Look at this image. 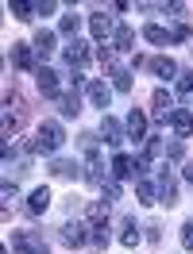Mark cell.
<instances>
[{"label":"cell","instance_id":"1","mask_svg":"<svg viewBox=\"0 0 193 254\" xmlns=\"http://www.w3.org/2000/svg\"><path fill=\"white\" fill-rule=\"evenodd\" d=\"M35 150H43V154H58L66 146V131H62V124L58 120H43L39 124V131H35Z\"/></svg>","mask_w":193,"mask_h":254},{"label":"cell","instance_id":"2","mask_svg":"<svg viewBox=\"0 0 193 254\" xmlns=\"http://www.w3.org/2000/svg\"><path fill=\"white\" fill-rule=\"evenodd\" d=\"M155 192H159V204H166V208L178 204V177H174L170 166H162V170H159V177H155Z\"/></svg>","mask_w":193,"mask_h":254},{"label":"cell","instance_id":"3","mask_svg":"<svg viewBox=\"0 0 193 254\" xmlns=\"http://www.w3.org/2000/svg\"><path fill=\"white\" fill-rule=\"evenodd\" d=\"M58 239H62V247L78 251V247H85V243H89V223H78V220L62 223V227H58Z\"/></svg>","mask_w":193,"mask_h":254},{"label":"cell","instance_id":"4","mask_svg":"<svg viewBox=\"0 0 193 254\" xmlns=\"http://www.w3.org/2000/svg\"><path fill=\"white\" fill-rule=\"evenodd\" d=\"M96 135L104 139V146H112V150H120V143H124V135H128V127L120 124V120H112V116H104V124L96 127Z\"/></svg>","mask_w":193,"mask_h":254},{"label":"cell","instance_id":"5","mask_svg":"<svg viewBox=\"0 0 193 254\" xmlns=\"http://www.w3.org/2000/svg\"><path fill=\"white\" fill-rule=\"evenodd\" d=\"M35 81H39V96H43V100H58V73H54V69H50V65H39V69H35Z\"/></svg>","mask_w":193,"mask_h":254},{"label":"cell","instance_id":"6","mask_svg":"<svg viewBox=\"0 0 193 254\" xmlns=\"http://www.w3.org/2000/svg\"><path fill=\"white\" fill-rule=\"evenodd\" d=\"M62 62L70 65V73H74V69H85V62H89V43L70 39V47L62 50Z\"/></svg>","mask_w":193,"mask_h":254},{"label":"cell","instance_id":"7","mask_svg":"<svg viewBox=\"0 0 193 254\" xmlns=\"http://www.w3.org/2000/svg\"><path fill=\"white\" fill-rule=\"evenodd\" d=\"M112 85H104V81H89V85H85V96H89V104H93V108H108V104H112Z\"/></svg>","mask_w":193,"mask_h":254},{"label":"cell","instance_id":"8","mask_svg":"<svg viewBox=\"0 0 193 254\" xmlns=\"http://www.w3.org/2000/svg\"><path fill=\"white\" fill-rule=\"evenodd\" d=\"M85 181H89L93 189H100V185H104V158L96 154L93 146H89V154H85Z\"/></svg>","mask_w":193,"mask_h":254},{"label":"cell","instance_id":"9","mask_svg":"<svg viewBox=\"0 0 193 254\" xmlns=\"http://www.w3.org/2000/svg\"><path fill=\"white\" fill-rule=\"evenodd\" d=\"M166 124H170V131H174L178 139H190V135H193V112L190 108H174Z\"/></svg>","mask_w":193,"mask_h":254},{"label":"cell","instance_id":"10","mask_svg":"<svg viewBox=\"0 0 193 254\" xmlns=\"http://www.w3.org/2000/svg\"><path fill=\"white\" fill-rule=\"evenodd\" d=\"M124 127H128V139H135V143H143L147 135H151V131H147V112L143 108H131L128 120H124Z\"/></svg>","mask_w":193,"mask_h":254},{"label":"cell","instance_id":"11","mask_svg":"<svg viewBox=\"0 0 193 254\" xmlns=\"http://www.w3.org/2000/svg\"><path fill=\"white\" fill-rule=\"evenodd\" d=\"M170 112H174V96L166 93V89H155V93H151V116L166 124V120H170Z\"/></svg>","mask_w":193,"mask_h":254},{"label":"cell","instance_id":"12","mask_svg":"<svg viewBox=\"0 0 193 254\" xmlns=\"http://www.w3.org/2000/svg\"><path fill=\"white\" fill-rule=\"evenodd\" d=\"M108 174H112L116 181H128V177L135 174V158H131V154H124V150H116L112 162H108Z\"/></svg>","mask_w":193,"mask_h":254},{"label":"cell","instance_id":"13","mask_svg":"<svg viewBox=\"0 0 193 254\" xmlns=\"http://www.w3.org/2000/svg\"><path fill=\"white\" fill-rule=\"evenodd\" d=\"M120 243H124L128 251H135V247L143 243V231H139L135 216H124V220H120Z\"/></svg>","mask_w":193,"mask_h":254},{"label":"cell","instance_id":"14","mask_svg":"<svg viewBox=\"0 0 193 254\" xmlns=\"http://www.w3.org/2000/svg\"><path fill=\"white\" fill-rule=\"evenodd\" d=\"M54 47H58V31H39L31 39V50H35V58H43L47 62L50 54H54Z\"/></svg>","mask_w":193,"mask_h":254},{"label":"cell","instance_id":"15","mask_svg":"<svg viewBox=\"0 0 193 254\" xmlns=\"http://www.w3.org/2000/svg\"><path fill=\"white\" fill-rule=\"evenodd\" d=\"M8 62L16 65V69H39V65H35L31 43H16V47H12V54H8Z\"/></svg>","mask_w":193,"mask_h":254},{"label":"cell","instance_id":"16","mask_svg":"<svg viewBox=\"0 0 193 254\" xmlns=\"http://www.w3.org/2000/svg\"><path fill=\"white\" fill-rule=\"evenodd\" d=\"M155 77H162V81H178V73H182V65L174 62V58H151V65H147Z\"/></svg>","mask_w":193,"mask_h":254},{"label":"cell","instance_id":"17","mask_svg":"<svg viewBox=\"0 0 193 254\" xmlns=\"http://www.w3.org/2000/svg\"><path fill=\"white\" fill-rule=\"evenodd\" d=\"M54 104H58V112H62L66 120H78V116H81V104H85V100L78 96V89H70V93H62L58 100H54Z\"/></svg>","mask_w":193,"mask_h":254},{"label":"cell","instance_id":"18","mask_svg":"<svg viewBox=\"0 0 193 254\" xmlns=\"http://www.w3.org/2000/svg\"><path fill=\"white\" fill-rule=\"evenodd\" d=\"M47 208H50V189L47 185H39V189L27 192V216H43Z\"/></svg>","mask_w":193,"mask_h":254},{"label":"cell","instance_id":"19","mask_svg":"<svg viewBox=\"0 0 193 254\" xmlns=\"http://www.w3.org/2000/svg\"><path fill=\"white\" fill-rule=\"evenodd\" d=\"M47 166H50V174H54V177H66V181H78V177L85 174L78 162H70V158H54V162H47Z\"/></svg>","mask_w":193,"mask_h":254},{"label":"cell","instance_id":"20","mask_svg":"<svg viewBox=\"0 0 193 254\" xmlns=\"http://www.w3.org/2000/svg\"><path fill=\"white\" fill-rule=\"evenodd\" d=\"M143 39L151 43V47H170V43H174L170 27H162V23H147V27H143Z\"/></svg>","mask_w":193,"mask_h":254},{"label":"cell","instance_id":"21","mask_svg":"<svg viewBox=\"0 0 193 254\" xmlns=\"http://www.w3.org/2000/svg\"><path fill=\"white\" fill-rule=\"evenodd\" d=\"M89 31H93V39H100V47H104V39H108L116 27H112V19L104 16V12H93V16H89Z\"/></svg>","mask_w":193,"mask_h":254},{"label":"cell","instance_id":"22","mask_svg":"<svg viewBox=\"0 0 193 254\" xmlns=\"http://www.w3.org/2000/svg\"><path fill=\"white\" fill-rule=\"evenodd\" d=\"M85 223H89V227H108V204H104V200L89 204L85 208Z\"/></svg>","mask_w":193,"mask_h":254},{"label":"cell","instance_id":"23","mask_svg":"<svg viewBox=\"0 0 193 254\" xmlns=\"http://www.w3.org/2000/svg\"><path fill=\"white\" fill-rule=\"evenodd\" d=\"M135 200H139L143 208H151V204H155V200H159V192H155V181L139 177V181H135Z\"/></svg>","mask_w":193,"mask_h":254},{"label":"cell","instance_id":"24","mask_svg":"<svg viewBox=\"0 0 193 254\" xmlns=\"http://www.w3.org/2000/svg\"><path fill=\"white\" fill-rule=\"evenodd\" d=\"M131 47H135V31H131L128 23H120L112 31V50H131Z\"/></svg>","mask_w":193,"mask_h":254},{"label":"cell","instance_id":"25","mask_svg":"<svg viewBox=\"0 0 193 254\" xmlns=\"http://www.w3.org/2000/svg\"><path fill=\"white\" fill-rule=\"evenodd\" d=\"M108 77H112V89H116V93H131V69L116 65V69L108 73Z\"/></svg>","mask_w":193,"mask_h":254},{"label":"cell","instance_id":"26","mask_svg":"<svg viewBox=\"0 0 193 254\" xmlns=\"http://www.w3.org/2000/svg\"><path fill=\"white\" fill-rule=\"evenodd\" d=\"M8 8H12V16L23 19V23H31V19H35V4H27V0H8Z\"/></svg>","mask_w":193,"mask_h":254},{"label":"cell","instance_id":"27","mask_svg":"<svg viewBox=\"0 0 193 254\" xmlns=\"http://www.w3.org/2000/svg\"><path fill=\"white\" fill-rule=\"evenodd\" d=\"M78 31H81V16L78 12H66L62 23H58V35H74V39H78Z\"/></svg>","mask_w":193,"mask_h":254},{"label":"cell","instance_id":"28","mask_svg":"<svg viewBox=\"0 0 193 254\" xmlns=\"http://www.w3.org/2000/svg\"><path fill=\"white\" fill-rule=\"evenodd\" d=\"M120 196H124V192H120V181L108 177V181L100 185V200H104V204H112V200H120Z\"/></svg>","mask_w":193,"mask_h":254},{"label":"cell","instance_id":"29","mask_svg":"<svg viewBox=\"0 0 193 254\" xmlns=\"http://www.w3.org/2000/svg\"><path fill=\"white\" fill-rule=\"evenodd\" d=\"M96 62H100L104 73H112V69H116V50L112 47H96Z\"/></svg>","mask_w":193,"mask_h":254},{"label":"cell","instance_id":"30","mask_svg":"<svg viewBox=\"0 0 193 254\" xmlns=\"http://www.w3.org/2000/svg\"><path fill=\"white\" fill-rule=\"evenodd\" d=\"M108 227H89V243H93V251H104L108 247Z\"/></svg>","mask_w":193,"mask_h":254},{"label":"cell","instance_id":"31","mask_svg":"<svg viewBox=\"0 0 193 254\" xmlns=\"http://www.w3.org/2000/svg\"><path fill=\"white\" fill-rule=\"evenodd\" d=\"M193 93V69H182L178 73V96H190Z\"/></svg>","mask_w":193,"mask_h":254},{"label":"cell","instance_id":"32","mask_svg":"<svg viewBox=\"0 0 193 254\" xmlns=\"http://www.w3.org/2000/svg\"><path fill=\"white\" fill-rule=\"evenodd\" d=\"M12 200H16V185H12V181H4V185H0V204H4V216H8Z\"/></svg>","mask_w":193,"mask_h":254},{"label":"cell","instance_id":"33","mask_svg":"<svg viewBox=\"0 0 193 254\" xmlns=\"http://www.w3.org/2000/svg\"><path fill=\"white\" fill-rule=\"evenodd\" d=\"M58 8H62L58 0H35V16H54Z\"/></svg>","mask_w":193,"mask_h":254},{"label":"cell","instance_id":"34","mask_svg":"<svg viewBox=\"0 0 193 254\" xmlns=\"http://www.w3.org/2000/svg\"><path fill=\"white\" fill-rule=\"evenodd\" d=\"M166 158L182 162V158H186V143H182V139H174V143H166Z\"/></svg>","mask_w":193,"mask_h":254},{"label":"cell","instance_id":"35","mask_svg":"<svg viewBox=\"0 0 193 254\" xmlns=\"http://www.w3.org/2000/svg\"><path fill=\"white\" fill-rule=\"evenodd\" d=\"M170 35H174V43H190V23H178V27H170Z\"/></svg>","mask_w":193,"mask_h":254},{"label":"cell","instance_id":"36","mask_svg":"<svg viewBox=\"0 0 193 254\" xmlns=\"http://www.w3.org/2000/svg\"><path fill=\"white\" fill-rule=\"evenodd\" d=\"M182 247L193 254V223H182Z\"/></svg>","mask_w":193,"mask_h":254},{"label":"cell","instance_id":"37","mask_svg":"<svg viewBox=\"0 0 193 254\" xmlns=\"http://www.w3.org/2000/svg\"><path fill=\"white\" fill-rule=\"evenodd\" d=\"M143 239H147V243H159V239H162V231H159V223H147V231H143Z\"/></svg>","mask_w":193,"mask_h":254},{"label":"cell","instance_id":"38","mask_svg":"<svg viewBox=\"0 0 193 254\" xmlns=\"http://www.w3.org/2000/svg\"><path fill=\"white\" fill-rule=\"evenodd\" d=\"M182 181H186V185H193V162H186V170H182Z\"/></svg>","mask_w":193,"mask_h":254},{"label":"cell","instance_id":"39","mask_svg":"<svg viewBox=\"0 0 193 254\" xmlns=\"http://www.w3.org/2000/svg\"><path fill=\"white\" fill-rule=\"evenodd\" d=\"M35 254H47V247H43V243H39V247H35Z\"/></svg>","mask_w":193,"mask_h":254}]
</instances>
